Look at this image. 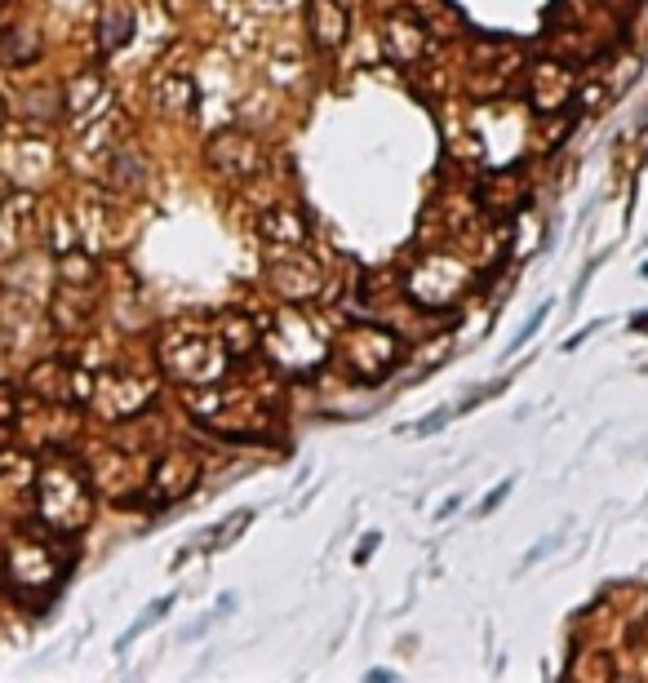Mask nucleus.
Here are the masks:
<instances>
[{"mask_svg":"<svg viewBox=\"0 0 648 683\" xmlns=\"http://www.w3.org/2000/svg\"><path fill=\"white\" fill-rule=\"evenodd\" d=\"M62 533H45V529H23L10 546H5V586L14 600L23 604H45L58 594L62 577H67V551L58 542Z\"/></svg>","mask_w":648,"mask_h":683,"instance_id":"obj_1","label":"nucleus"},{"mask_svg":"<svg viewBox=\"0 0 648 683\" xmlns=\"http://www.w3.org/2000/svg\"><path fill=\"white\" fill-rule=\"evenodd\" d=\"M36 516L58 533H80L94 516L90 475L67 458H49L36 471Z\"/></svg>","mask_w":648,"mask_h":683,"instance_id":"obj_2","label":"nucleus"},{"mask_svg":"<svg viewBox=\"0 0 648 683\" xmlns=\"http://www.w3.org/2000/svg\"><path fill=\"white\" fill-rule=\"evenodd\" d=\"M334 360L347 378L364 382V386H378L386 382L400 360H404V347H400V337L386 328V324H347L338 337H334Z\"/></svg>","mask_w":648,"mask_h":683,"instance_id":"obj_3","label":"nucleus"},{"mask_svg":"<svg viewBox=\"0 0 648 683\" xmlns=\"http://www.w3.org/2000/svg\"><path fill=\"white\" fill-rule=\"evenodd\" d=\"M227 347L218 333H200V328H170L160 337V364L178 386H209L227 373Z\"/></svg>","mask_w":648,"mask_h":683,"instance_id":"obj_4","label":"nucleus"},{"mask_svg":"<svg viewBox=\"0 0 648 683\" xmlns=\"http://www.w3.org/2000/svg\"><path fill=\"white\" fill-rule=\"evenodd\" d=\"M263 342L276 351V369H285V373H311V369H320L324 351L334 347V342H324V337L315 333V324L302 320L298 311L280 315L276 328H271Z\"/></svg>","mask_w":648,"mask_h":683,"instance_id":"obj_5","label":"nucleus"},{"mask_svg":"<svg viewBox=\"0 0 648 683\" xmlns=\"http://www.w3.org/2000/svg\"><path fill=\"white\" fill-rule=\"evenodd\" d=\"M409 298L423 302L427 311H444L466 293V267L453 253H427V258L409 271Z\"/></svg>","mask_w":648,"mask_h":683,"instance_id":"obj_6","label":"nucleus"},{"mask_svg":"<svg viewBox=\"0 0 648 683\" xmlns=\"http://www.w3.org/2000/svg\"><path fill=\"white\" fill-rule=\"evenodd\" d=\"M267 280H271V293L289 306H302L320 293V267L306 253V244H293V248H276L267 253Z\"/></svg>","mask_w":648,"mask_h":683,"instance_id":"obj_7","label":"nucleus"},{"mask_svg":"<svg viewBox=\"0 0 648 683\" xmlns=\"http://www.w3.org/2000/svg\"><path fill=\"white\" fill-rule=\"evenodd\" d=\"M205 160L218 178L227 183H250L258 169H263V147L254 134L245 129H218L209 142H205Z\"/></svg>","mask_w":648,"mask_h":683,"instance_id":"obj_8","label":"nucleus"},{"mask_svg":"<svg viewBox=\"0 0 648 683\" xmlns=\"http://www.w3.org/2000/svg\"><path fill=\"white\" fill-rule=\"evenodd\" d=\"M27 382H32V395H40L49 404H80L90 395L85 373H80L76 364H67V360H40Z\"/></svg>","mask_w":648,"mask_h":683,"instance_id":"obj_9","label":"nucleus"},{"mask_svg":"<svg viewBox=\"0 0 648 683\" xmlns=\"http://www.w3.org/2000/svg\"><path fill=\"white\" fill-rule=\"evenodd\" d=\"M427 40H431V32L423 27L418 14H404V10L386 14V23H382V49H386V58L395 67H414L427 54Z\"/></svg>","mask_w":648,"mask_h":683,"instance_id":"obj_10","label":"nucleus"},{"mask_svg":"<svg viewBox=\"0 0 648 683\" xmlns=\"http://www.w3.org/2000/svg\"><path fill=\"white\" fill-rule=\"evenodd\" d=\"M32 235H36V205H32V196L10 192L0 200V263L19 258L32 244Z\"/></svg>","mask_w":648,"mask_h":683,"instance_id":"obj_11","label":"nucleus"},{"mask_svg":"<svg viewBox=\"0 0 648 683\" xmlns=\"http://www.w3.org/2000/svg\"><path fill=\"white\" fill-rule=\"evenodd\" d=\"M306 32H311V45L334 54L343 49L347 32H351V10L343 0H306Z\"/></svg>","mask_w":648,"mask_h":683,"instance_id":"obj_12","label":"nucleus"},{"mask_svg":"<svg viewBox=\"0 0 648 683\" xmlns=\"http://www.w3.org/2000/svg\"><path fill=\"white\" fill-rule=\"evenodd\" d=\"M62 112L71 116V129H80V125H90L94 116H103L107 112V84H103V76L99 71L71 76L67 94H62Z\"/></svg>","mask_w":648,"mask_h":683,"instance_id":"obj_13","label":"nucleus"},{"mask_svg":"<svg viewBox=\"0 0 648 683\" xmlns=\"http://www.w3.org/2000/svg\"><path fill=\"white\" fill-rule=\"evenodd\" d=\"M569 94H574V76H569V67L542 62V67L529 76V99H533L537 112H555V107H564V103H569Z\"/></svg>","mask_w":648,"mask_h":683,"instance_id":"obj_14","label":"nucleus"},{"mask_svg":"<svg viewBox=\"0 0 648 683\" xmlns=\"http://www.w3.org/2000/svg\"><path fill=\"white\" fill-rule=\"evenodd\" d=\"M524 200H529V187L520 183V174H511V169H507V174H494V178L479 183V205H484V213H494V218L520 213Z\"/></svg>","mask_w":648,"mask_h":683,"instance_id":"obj_15","label":"nucleus"},{"mask_svg":"<svg viewBox=\"0 0 648 683\" xmlns=\"http://www.w3.org/2000/svg\"><path fill=\"white\" fill-rule=\"evenodd\" d=\"M196 479H200V466H196V458H183V453H174V458H165V462L155 466V479H151V488H155V497L178 501V497H187V493L196 488Z\"/></svg>","mask_w":648,"mask_h":683,"instance_id":"obj_16","label":"nucleus"},{"mask_svg":"<svg viewBox=\"0 0 648 683\" xmlns=\"http://www.w3.org/2000/svg\"><path fill=\"white\" fill-rule=\"evenodd\" d=\"M213 333L222 337V347H227L231 360H245V356H254V351L263 347V328H258L250 315H240V311H227V315L213 324Z\"/></svg>","mask_w":648,"mask_h":683,"instance_id":"obj_17","label":"nucleus"},{"mask_svg":"<svg viewBox=\"0 0 648 683\" xmlns=\"http://www.w3.org/2000/svg\"><path fill=\"white\" fill-rule=\"evenodd\" d=\"M258 235L267 244H276V248H293V244H306L311 240V222L302 213H293V209H267L258 218Z\"/></svg>","mask_w":648,"mask_h":683,"instance_id":"obj_18","label":"nucleus"},{"mask_svg":"<svg viewBox=\"0 0 648 683\" xmlns=\"http://www.w3.org/2000/svg\"><path fill=\"white\" fill-rule=\"evenodd\" d=\"M134 27H138V19H134L129 5H112V10H103V19H99V54H103V58L120 54V49L134 40Z\"/></svg>","mask_w":648,"mask_h":683,"instance_id":"obj_19","label":"nucleus"},{"mask_svg":"<svg viewBox=\"0 0 648 683\" xmlns=\"http://www.w3.org/2000/svg\"><path fill=\"white\" fill-rule=\"evenodd\" d=\"M155 107L165 116H192L196 107V84L192 76H155Z\"/></svg>","mask_w":648,"mask_h":683,"instance_id":"obj_20","label":"nucleus"},{"mask_svg":"<svg viewBox=\"0 0 648 683\" xmlns=\"http://www.w3.org/2000/svg\"><path fill=\"white\" fill-rule=\"evenodd\" d=\"M107 183L120 187V192H142V183H147V155H138V147L125 142L107 160Z\"/></svg>","mask_w":648,"mask_h":683,"instance_id":"obj_21","label":"nucleus"},{"mask_svg":"<svg viewBox=\"0 0 648 683\" xmlns=\"http://www.w3.org/2000/svg\"><path fill=\"white\" fill-rule=\"evenodd\" d=\"M414 14L423 19V27H427L431 36H453V32L462 27V14L449 5V0H418Z\"/></svg>","mask_w":648,"mask_h":683,"instance_id":"obj_22","label":"nucleus"},{"mask_svg":"<svg viewBox=\"0 0 648 683\" xmlns=\"http://www.w3.org/2000/svg\"><path fill=\"white\" fill-rule=\"evenodd\" d=\"M36 54H40V45H36V32H27V27H14V32L0 36V58L14 62V67H27Z\"/></svg>","mask_w":648,"mask_h":683,"instance_id":"obj_23","label":"nucleus"},{"mask_svg":"<svg viewBox=\"0 0 648 683\" xmlns=\"http://www.w3.org/2000/svg\"><path fill=\"white\" fill-rule=\"evenodd\" d=\"M170 609H174V600H170V594H165V600H155V604H151V609H147V613H142V617H138V622H134V626H129V630L120 635V652H125V648H129V644H134V639H138V635H142L147 626H155V622L165 617Z\"/></svg>","mask_w":648,"mask_h":683,"instance_id":"obj_24","label":"nucleus"},{"mask_svg":"<svg viewBox=\"0 0 648 683\" xmlns=\"http://www.w3.org/2000/svg\"><path fill=\"white\" fill-rule=\"evenodd\" d=\"M444 421H449V408H440V413H431V417H423V421H414V426H404V431H414V436H436Z\"/></svg>","mask_w":648,"mask_h":683,"instance_id":"obj_25","label":"nucleus"},{"mask_svg":"<svg viewBox=\"0 0 648 683\" xmlns=\"http://www.w3.org/2000/svg\"><path fill=\"white\" fill-rule=\"evenodd\" d=\"M546 311H551V306H537V311H533V320H529V324H524V328L516 333V342H511V351H520V347H524V342H529V337H533V333L542 328V320H546Z\"/></svg>","mask_w":648,"mask_h":683,"instance_id":"obj_26","label":"nucleus"},{"mask_svg":"<svg viewBox=\"0 0 648 683\" xmlns=\"http://www.w3.org/2000/svg\"><path fill=\"white\" fill-rule=\"evenodd\" d=\"M507 493H511V479H502V484H498V488H494L489 497H484V501H479V516H489V510H494V506H498V501H502Z\"/></svg>","mask_w":648,"mask_h":683,"instance_id":"obj_27","label":"nucleus"},{"mask_svg":"<svg viewBox=\"0 0 648 683\" xmlns=\"http://www.w3.org/2000/svg\"><path fill=\"white\" fill-rule=\"evenodd\" d=\"M373 546H378V533H369V537H364V546H360V564L369 559V551H373Z\"/></svg>","mask_w":648,"mask_h":683,"instance_id":"obj_28","label":"nucleus"},{"mask_svg":"<svg viewBox=\"0 0 648 683\" xmlns=\"http://www.w3.org/2000/svg\"><path fill=\"white\" fill-rule=\"evenodd\" d=\"M635 328H639V333H648V315H635Z\"/></svg>","mask_w":648,"mask_h":683,"instance_id":"obj_29","label":"nucleus"},{"mask_svg":"<svg viewBox=\"0 0 648 683\" xmlns=\"http://www.w3.org/2000/svg\"><path fill=\"white\" fill-rule=\"evenodd\" d=\"M0 10H5V0H0Z\"/></svg>","mask_w":648,"mask_h":683,"instance_id":"obj_30","label":"nucleus"}]
</instances>
